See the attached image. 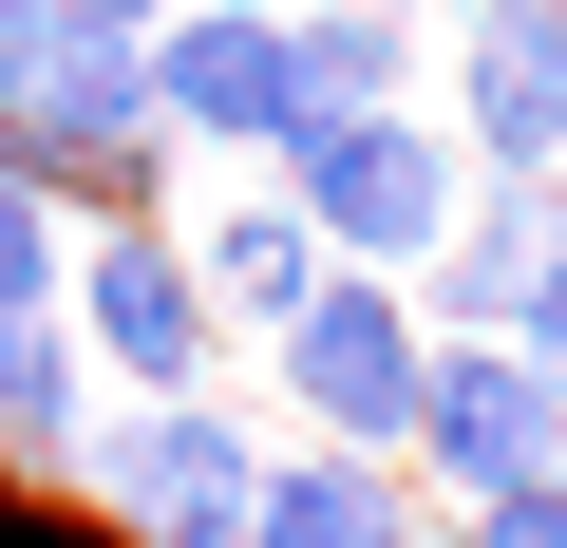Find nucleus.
Returning <instances> with one entry per match:
<instances>
[{
	"label": "nucleus",
	"instance_id": "423d86ee",
	"mask_svg": "<svg viewBox=\"0 0 567 548\" xmlns=\"http://www.w3.org/2000/svg\"><path fill=\"white\" fill-rule=\"evenodd\" d=\"M398 492H416V529H435V510H492V492H548V379H529L511 341H435V360H416Z\"/></svg>",
	"mask_w": 567,
	"mask_h": 548
},
{
	"label": "nucleus",
	"instance_id": "6e6552de",
	"mask_svg": "<svg viewBox=\"0 0 567 548\" xmlns=\"http://www.w3.org/2000/svg\"><path fill=\"white\" fill-rule=\"evenodd\" d=\"M58 341L76 360H114L133 397H208V303H189V265H171V227H76V265H58Z\"/></svg>",
	"mask_w": 567,
	"mask_h": 548
},
{
	"label": "nucleus",
	"instance_id": "f257e3e1",
	"mask_svg": "<svg viewBox=\"0 0 567 548\" xmlns=\"http://www.w3.org/2000/svg\"><path fill=\"white\" fill-rule=\"evenodd\" d=\"M0 170H20L58 227H171L152 95H133V58H95V39H0Z\"/></svg>",
	"mask_w": 567,
	"mask_h": 548
},
{
	"label": "nucleus",
	"instance_id": "39448f33",
	"mask_svg": "<svg viewBox=\"0 0 567 548\" xmlns=\"http://www.w3.org/2000/svg\"><path fill=\"white\" fill-rule=\"evenodd\" d=\"M416 114L454 133V170H567V0H454L416 39Z\"/></svg>",
	"mask_w": 567,
	"mask_h": 548
},
{
	"label": "nucleus",
	"instance_id": "f8f14e48",
	"mask_svg": "<svg viewBox=\"0 0 567 548\" xmlns=\"http://www.w3.org/2000/svg\"><path fill=\"white\" fill-rule=\"evenodd\" d=\"M284 76H303V133L322 114H416V20L398 0H284Z\"/></svg>",
	"mask_w": 567,
	"mask_h": 548
},
{
	"label": "nucleus",
	"instance_id": "6ab92c4d",
	"mask_svg": "<svg viewBox=\"0 0 567 548\" xmlns=\"http://www.w3.org/2000/svg\"><path fill=\"white\" fill-rule=\"evenodd\" d=\"M20 20H39V0H0V39H20Z\"/></svg>",
	"mask_w": 567,
	"mask_h": 548
},
{
	"label": "nucleus",
	"instance_id": "2eb2a0df",
	"mask_svg": "<svg viewBox=\"0 0 567 548\" xmlns=\"http://www.w3.org/2000/svg\"><path fill=\"white\" fill-rule=\"evenodd\" d=\"M435 548H567V492H492V510H435Z\"/></svg>",
	"mask_w": 567,
	"mask_h": 548
},
{
	"label": "nucleus",
	"instance_id": "9b49d317",
	"mask_svg": "<svg viewBox=\"0 0 567 548\" xmlns=\"http://www.w3.org/2000/svg\"><path fill=\"white\" fill-rule=\"evenodd\" d=\"M246 548H416V492L379 454H265L246 473Z\"/></svg>",
	"mask_w": 567,
	"mask_h": 548
},
{
	"label": "nucleus",
	"instance_id": "ddd939ff",
	"mask_svg": "<svg viewBox=\"0 0 567 548\" xmlns=\"http://www.w3.org/2000/svg\"><path fill=\"white\" fill-rule=\"evenodd\" d=\"M76 416H95V360H76L58 322H0V473H58Z\"/></svg>",
	"mask_w": 567,
	"mask_h": 548
},
{
	"label": "nucleus",
	"instance_id": "a211bd4d",
	"mask_svg": "<svg viewBox=\"0 0 567 548\" xmlns=\"http://www.w3.org/2000/svg\"><path fill=\"white\" fill-rule=\"evenodd\" d=\"M171 20H284V0H171Z\"/></svg>",
	"mask_w": 567,
	"mask_h": 548
},
{
	"label": "nucleus",
	"instance_id": "dca6fc26",
	"mask_svg": "<svg viewBox=\"0 0 567 548\" xmlns=\"http://www.w3.org/2000/svg\"><path fill=\"white\" fill-rule=\"evenodd\" d=\"M152 20H171V0H39V20H20V39H95V58H133Z\"/></svg>",
	"mask_w": 567,
	"mask_h": 548
},
{
	"label": "nucleus",
	"instance_id": "20e7f679",
	"mask_svg": "<svg viewBox=\"0 0 567 548\" xmlns=\"http://www.w3.org/2000/svg\"><path fill=\"white\" fill-rule=\"evenodd\" d=\"M416 303L398 285H360V265H322L303 285V322L265 341V379H284V416H303V454H379L398 473V435H416Z\"/></svg>",
	"mask_w": 567,
	"mask_h": 548
},
{
	"label": "nucleus",
	"instance_id": "7ed1b4c3",
	"mask_svg": "<svg viewBox=\"0 0 567 548\" xmlns=\"http://www.w3.org/2000/svg\"><path fill=\"white\" fill-rule=\"evenodd\" d=\"M246 416L227 397H114V416H76V454H58V492L114 529V548H246Z\"/></svg>",
	"mask_w": 567,
	"mask_h": 548
},
{
	"label": "nucleus",
	"instance_id": "1a4fd4ad",
	"mask_svg": "<svg viewBox=\"0 0 567 548\" xmlns=\"http://www.w3.org/2000/svg\"><path fill=\"white\" fill-rule=\"evenodd\" d=\"M133 95H152V152H284L303 133V76H284V20H152L133 39Z\"/></svg>",
	"mask_w": 567,
	"mask_h": 548
},
{
	"label": "nucleus",
	"instance_id": "0eeeda50",
	"mask_svg": "<svg viewBox=\"0 0 567 548\" xmlns=\"http://www.w3.org/2000/svg\"><path fill=\"white\" fill-rule=\"evenodd\" d=\"M398 303H416V341H529L567 303V170H473L454 246L416 265Z\"/></svg>",
	"mask_w": 567,
	"mask_h": 548
},
{
	"label": "nucleus",
	"instance_id": "4468645a",
	"mask_svg": "<svg viewBox=\"0 0 567 548\" xmlns=\"http://www.w3.org/2000/svg\"><path fill=\"white\" fill-rule=\"evenodd\" d=\"M58 265H76V227L0 170V322H58Z\"/></svg>",
	"mask_w": 567,
	"mask_h": 548
},
{
	"label": "nucleus",
	"instance_id": "f03ea898",
	"mask_svg": "<svg viewBox=\"0 0 567 548\" xmlns=\"http://www.w3.org/2000/svg\"><path fill=\"white\" fill-rule=\"evenodd\" d=\"M265 189L303 208V246L360 265V285H416V265L454 246V208H473V170H454L435 114H322V133L265 152Z\"/></svg>",
	"mask_w": 567,
	"mask_h": 548
},
{
	"label": "nucleus",
	"instance_id": "f3484780",
	"mask_svg": "<svg viewBox=\"0 0 567 548\" xmlns=\"http://www.w3.org/2000/svg\"><path fill=\"white\" fill-rule=\"evenodd\" d=\"M511 360H529V379H548V416H567V303H548V322H529Z\"/></svg>",
	"mask_w": 567,
	"mask_h": 548
},
{
	"label": "nucleus",
	"instance_id": "9d476101",
	"mask_svg": "<svg viewBox=\"0 0 567 548\" xmlns=\"http://www.w3.org/2000/svg\"><path fill=\"white\" fill-rule=\"evenodd\" d=\"M171 265H189L208 341H284V322H303V285H322V246H303V208H284V189H208V227H171Z\"/></svg>",
	"mask_w": 567,
	"mask_h": 548
}]
</instances>
